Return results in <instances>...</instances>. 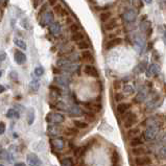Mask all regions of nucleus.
<instances>
[{"label": "nucleus", "mask_w": 166, "mask_h": 166, "mask_svg": "<svg viewBox=\"0 0 166 166\" xmlns=\"http://www.w3.org/2000/svg\"><path fill=\"white\" fill-rule=\"evenodd\" d=\"M46 121L47 122H53L55 124H60L65 121L64 115H62L61 113H48L46 115Z\"/></svg>", "instance_id": "1"}, {"label": "nucleus", "mask_w": 166, "mask_h": 166, "mask_svg": "<svg viewBox=\"0 0 166 166\" xmlns=\"http://www.w3.org/2000/svg\"><path fill=\"white\" fill-rule=\"evenodd\" d=\"M158 131H159V128H158L156 124L148 125V126H147V128H146V131L144 132V138H145L146 140H148V141L154 140V139L157 137Z\"/></svg>", "instance_id": "2"}, {"label": "nucleus", "mask_w": 166, "mask_h": 166, "mask_svg": "<svg viewBox=\"0 0 166 166\" xmlns=\"http://www.w3.org/2000/svg\"><path fill=\"white\" fill-rule=\"evenodd\" d=\"M52 22H54V16L53 13L50 12V10H47L46 13H44L43 16H42L40 23L42 26H47V25H50Z\"/></svg>", "instance_id": "3"}, {"label": "nucleus", "mask_w": 166, "mask_h": 166, "mask_svg": "<svg viewBox=\"0 0 166 166\" xmlns=\"http://www.w3.org/2000/svg\"><path fill=\"white\" fill-rule=\"evenodd\" d=\"M136 18H137V12L133 9L125 10L122 15V19L125 23H133L136 20Z\"/></svg>", "instance_id": "4"}, {"label": "nucleus", "mask_w": 166, "mask_h": 166, "mask_svg": "<svg viewBox=\"0 0 166 166\" xmlns=\"http://www.w3.org/2000/svg\"><path fill=\"white\" fill-rule=\"evenodd\" d=\"M137 121H138V119H137V116L135 114H133V113H128L124 118V128H132Z\"/></svg>", "instance_id": "5"}, {"label": "nucleus", "mask_w": 166, "mask_h": 166, "mask_svg": "<svg viewBox=\"0 0 166 166\" xmlns=\"http://www.w3.org/2000/svg\"><path fill=\"white\" fill-rule=\"evenodd\" d=\"M48 30H49L50 35L57 37L61 35V33H62V26H61L59 22H52L51 24L48 26Z\"/></svg>", "instance_id": "6"}, {"label": "nucleus", "mask_w": 166, "mask_h": 166, "mask_svg": "<svg viewBox=\"0 0 166 166\" xmlns=\"http://www.w3.org/2000/svg\"><path fill=\"white\" fill-rule=\"evenodd\" d=\"M27 163L30 166H40L42 164L39 157L34 152H30V154L27 155Z\"/></svg>", "instance_id": "7"}, {"label": "nucleus", "mask_w": 166, "mask_h": 166, "mask_svg": "<svg viewBox=\"0 0 166 166\" xmlns=\"http://www.w3.org/2000/svg\"><path fill=\"white\" fill-rule=\"evenodd\" d=\"M84 72H85V74L91 76V77H98V71L92 65H86L84 68Z\"/></svg>", "instance_id": "8"}, {"label": "nucleus", "mask_w": 166, "mask_h": 166, "mask_svg": "<svg viewBox=\"0 0 166 166\" xmlns=\"http://www.w3.org/2000/svg\"><path fill=\"white\" fill-rule=\"evenodd\" d=\"M14 57H15L16 63H17L18 65H23L26 62V55L20 50H15Z\"/></svg>", "instance_id": "9"}, {"label": "nucleus", "mask_w": 166, "mask_h": 166, "mask_svg": "<svg viewBox=\"0 0 166 166\" xmlns=\"http://www.w3.org/2000/svg\"><path fill=\"white\" fill-rule=\"evenodd\" d=\"M160 71V67L158 66L157 64H151L147 67V69H146V76L147 77H151V76H154V75H156L158 72Z\"/></svg>", "instance_id": "10"}, {"label": "nucleus", "mask_w": 166, "mask_h": 166, "mask_svg": "<svg viewBox=\"0 0 166 166\" xmlns=\"http://www.w3.org/2000/svg\"><path fill=\"white\" fill-rule=\"evenodd\" d=\"M137 166H148L152 163V159L148 157H137L135 160Z\"/></svg>", "instance_id": "11"}, {"label": "nucleus", "mask_w": 166, "mask_h": 166, "mask_svg": "<svg viewBox=\"0 0 166 166\" xmlns=\"http://www.w3.org/2000/svg\"><path fill=\"white\" fill-rule=\"evenodd\" d=\"M121 43H122V39L121 38H114V39H112V40H110L106 44V49L107 50H109V49H112L116 46L120 45Z\"/></svg>", "instance_id": "12"}, {"label": "nucleus", "mask_w": 166, "mask_h": 166, "mask_svg": "<svg viewBox=\"0 0 166 166\" xmlns=\"http://www.w3.org/2000/svg\"><path fill=\"white\" fill-rule=\"evenodd\" d=\"M53 10L59 17H66V16H68L67 10H66L65 7H63L61 4H55L53 7Z\"/></svg>", "instance_id": "13"}, {"label": "nucleus", "mask_w": 166, "mask_h": 166, "mask_svg": "<svg viewBox=\"0 0 166 166\" xmlns=\"http://www.w3.org/2000/svg\"><path fill=\"white\" fill-rule=\"evenodd\" d=\"M54 81L57 85L64 86V87H68L70 84V80L67 76H57V77H54Z\"/></svg>", "instance_id": "14"}, {"label": "nucleus", "mask_w": 166, "mask_h": 166, "mask_svg": "<svg viewBox=\"0 0 166 166\" xmlns=\"http://www.w3.org/2000/svg\"><path fill=\"white\" fill-rule=\"evenodd\" d=\"M52 144H53V146L55 147V149L57 151H63L64 149V145H65V143H64V140H63L62 138H55L53 141H52Z\"/></svg>", "instance_id": "15"}, {"label": "nucleus", "mask_w": 166, "mask_h": 166, "mask_svg": "<svg viewBox=\"0 0 166 166\" xmlns=\"http://www.w3.org/2000/svg\"><path fill=\"white\" fill-rule=\"evenodd\" d=\"M131 105L130 104H126V102H121L117 106V112L119 114H125L128 112V110H130Z\"/></svg>", "instance_id": "16"}, {"label": "nucleus", "mask_w": 166, "mask_h": 166, "mask_svg": "<svg viewBox=\"0 0 166 166\" xmlns=\"http://www.w3.org/2000/svg\"><path fill=\"white\" fill-rule=\"evenodd\" d=\"M117 20L116 19H111L109 20L108 22L105 24V28H106V30L110 31V30H115L116 27H117Z\"/></svg>", "instance_id": "17"}, {"label": "nucleus", "mask_w": 166, "mask_h": 166, "mask_svg": "<svg viewBox=\"0 0 166 166\" xmlns=\"http://www.w3.org/2000/svg\"><path fill=\"white\" fill-rule=\"evenodd\" d=\"M68 113H69L70 116H72V117H75V116H81L83 114V111L81 109H80L78 107H71L69 110H68Z\"/></svg>", "instance_id": "18"}, {"label": "nucleus", "mask_w": 166, "mask_h": 166, "mask_svg": "<svg viewBox=\"0 0 166 166\" xmlns=\"http://www.w3.org/2000/svg\"><path fill=\"white\" fill-rule=\"evenodd\" d=\"M84 38H85V35H84L81 31H77V33L72 34V36H71V41L76 42V43H80L81 41L84 40Z\"/></svg>", "instance_id": "19"}, {"label": "nucleus", "mask_w": 166, "mask_h": 166, "mask_svg": "<svg viewBox=\"0 0 166 166\" xmlns=\"http://www.w3.org/2000/svg\"><path fill=\"white\" fill-rule=\"evenodd\" d=\"M146 152V149L144 147H141V146H137V147H134L132 149V154L135 155V156H138V157H141L143 156L144 154Z\"/></svg>", "instance_id": "20"}, {"label": "nucleus", "mask_w": 166, "mask_h": 166, "mask_svg": "<svg viewBox=\"0 0 166 166\" xmlns=\"http://www.w3.org/2000/svg\"><path fill=\"white\" fill-rule=\"evenodd\" d=\"M143 144V140L139 137H134L133 139H131L130 141V145L132 147H137V146H140Z\"/></svg>", "instance_id": "21"}, {"label": "nucleus", "mask_w": 166, "mask_h": 166, "mask_svg": "<svg viewBox=\"0 0 166 166\" xmlns=\"http://www.w3.org/2000/svg\"><path fill=\"white\" fill-rule=\"evenodd\" d=\"M81 59L84 61H87V62H93V55L89 50H84L81 52Z\"/></svg>", "instance_id": "22"}, {"label": "nucleus", "mask_w": 166, "mask_h": 166, "mask_svg": "<svg viewBox=\"0 0 166 166\" xmlns=\"http://www.w3.org/2000/svg\"><path fill=\"white\" fill-rule=\"evenodd\" d=\"M27 123L30 125H31L34 123V121H35V110L31 108V109H30V111H28V115H27Z\"/></svg>", "instance_id": "23"}, {"label": "nucleus", "mask_w": 166, "mask_h": 166, "mask_svg": "<svg viewBox=\"0 0 166 166\" xmlns=\"http://www.w3.org/2000/svg\"><path fill=\"white\" fill-rule=\"evenodd\" d=\"M135 46L137 47V48H138V50H140V49L143 48L144 41H143V39H142L141 37H139V36L136 37V39H135Z\"/></svg>", "instance_id": "24"}, {"label": "nucleus", "mask_w": 166, "mask_h": 166, "mask_svg": "<svg viewBox=\"0 0 166 166\" xmlns=\"http://www.w3.org/2000/svg\"><path fill=\"white\" fill-rule=\"evenodd\" d=\"M111 16H112V14H111L110 12H104L99 16V19H101V22H108V21L110 20Z\"/></svg>", "instance_id": "25"}, {"label": "nucleus", "mask_w": 166, "mask_h": 166, "mask_svg": "<svg viewBox=\"0 0 166 166\" xmlns=\"http://www.w3.org/2000/svg\"><path fill=\"white\" fill-rule=\"evenodd\" d=\"M74 125L76 126L77 128H81V130H85V128H88V123L87 122H84V121H81V120H74Z\"/></svg>", "instance_id": "26"}, {"label": "nucleus", "mask_w": 166, "mask_h": 166, "mask_svg": "<svg viewBox=\"0 0 166 166\" xmlns=\"http://www.w3.org/2000/svg\"><path fill=\"white\" fill-rule=\"evenodd\" d=\"M7 118H19V113L17 112V110L15 109H10L6 113Z\"/></svg>", "instance_id": "27"}, {"label": "nucleus", "mask_w": 166, "mask_h": 166, "mask_svg": "<svg viewBox=\"0 0 166 166\" xmlns=\"http://www.w3.org/2000/svg\"><path fill=\"white\" fill-rule=\"evenodd\" d=\"M14 42H15L16 45L19 47V48L23 49V50H25V49L27 48V46H26V43L23 40H21V39H15Z\"/></svg>", "instance_id": "28"}, {"label": "nucleus", "mask_w": 166, "mask_h": 166, "mask_svg": "<svg viewBox=\"0 0 166 166\" xmlns=\"http://www.w3.org/2000/svg\"><path fill=\"white\" fill-rule=\"evenodd\" d=\"M62 166H73V160L71 158H64V159L61 161Z\"/></svg>", "instance_id": "29"}, {"label": "nucleus", "mask_w": 166, "mask_h": 166, "mask_svg": "<svg viewBox=\"0 0 166 166\" xmlns=\"http://www.w3.org/2000/svg\"><path fill=\"white\" fill-rule=\"evenodd\" d=\"M77 47L78 49H81V50H87V49L89 48V43L86 41H81L80 43H77Z\"/></svg>", "instance_id": "30"}, {"label": "nucleus", "mask_w": 166, "mask_h": 166, "mask_svg": "<svg viewBox=\"0 0 166 166\" xmlns=\"http://www.w3.org/2000/svg\"><path fill=\"white\" fill-rule=\"evenodd\" d=\"M48 132L53 136H57L60 134V130H59V126H49Z\"/></svg>", "instance_id": "31"}, {"label": "nucleus", "mask_w": 166, "mask_h": 166, "mask_svg": "<svg viewBox=\"0 0 166 166\" xmlns=\"http://www.w3.org/2000/svg\"><path fill=\"white\" fill-rule=\"evenodd\" d=\"M151 24H152L151 21H143V22L141 23V30L143 31H147L149 28H152Z\"/></svg>", "instance_id": "32"}, {"label": "nucleus", "mask_w": 166, "mask_h": 166, "mask_svg": "<svg viewBox=\"0 0 166 166\" xmlns=\"http://www.w3.org/2000/svg\"><path fill=\"white\" fill-rule=\"evenodd\" d=\"M81 30V25L78 24V23H72V24L70 25V31L71 33H77V31Z\"/></svg>", "instance_id": "33"}, {"label": "nucleus", "mask_w": 166, "mask_h": 166, "mask_svg": "<svg viewBox=\"0 0 166 166\" xmlns=\"http://www.w3.org/2000/svg\"><path fill=\"white\" fill-rule=\"evenodd\" d=\"M145 96H146V94L144 93V92H140L135 98L136 102H141L142 101H144V99H145Z\"/></svg>", "instance_id": "34"}, {"label": "nucleus", "mask_w": 166, "mask_h": 166, "mask_svg": "<svg viewBox=\"0 0 166 166\" xmlns=\"http://www.w3.org/2000/svg\"><path fill=\"white\" fill-rule=\"evenodd\" d=\"M39 87H40V85H39V81L37 80H34L30 83V88H31V90H33V91L36 92L39 89Z\"/></svg>", "instance_id": "35"}, {"label": "nucleus", "mask_w": 166, "mask_h": 166, "mask_svg": "<svg viewBox=\"0 0 166 166\" xmlns=\"http://www.w3.org/2000/svg\"><path fill=\"white\" fill-rule=\"evenodd\" d=\"M139 133H140V131H139V128H131V130L128 132V135L130 136V137H133V136L138 135Z\"/></svg>", "instance_id": "36"}, {"label": "nucleus", "mask_w": 166, "mask_h": 166, "mask_svg": "<svg viewBox=\"0 0 166 166\" xmlns=\"http://www.w3.org/2000/svg\"><path fill=\"white\" fill-rule=\"evenodd\" d=\"M77 130H74V128H67L65 130V134L66 135H69V136H72V135H77Z\"/></svg>", "instance_id": "37"}, {"label": "nucleus", "mask_w": 166, "mask_h": 166, "mask_svg": "<svg viewBox=\"0 0 166 166\" xmlns=\"http://www.w3.org/2000/svg\"><path fill=\"white\" fill-rule=\"evenodd\" d=\"M35 74L37 76H42L44 74V69L43 67H41V66H39V67H37L35 69Z\"/></svg>", "instance_id": "38"}, {"label": "nucleus", "mask_w": 166, "mask_h": 166, "mask_svg": "<svg viewBox=\"0 0 166 166\" xmlns=\"http://www.w3.org/2000/svg\"><path fill=\"white\" fill-rule=\"evenodd\" d=\"M159 157H160V158H163V159H165V158H166V145L162 146L161 148H160V151H159Z\"/></svg>", "instance_id": "39"}, {"label": "nucleus", "mask_w": 166, "mask_h": 166, "mask_svg": "<svg viewBox=\"0 0 166 166\" xmlns=\"http://www.w3.org/2000/svg\"><path fill=\"white\" fill-rule=\"evenodd\" d=\"M47 7H48V5H47V3H44L43 5H42L41 9L39 10L38 16H41V15H43L44 13H46V12H47Z\"/></svg>", "instance_id": "40"}, {"label": "nucleus", "mask_w": 166, "mask_h": 166, "mask_svg": "<svg viewBox=\"0 0 166 166\" xmlns=\"http://www.w3.org/2000/svg\"><path fill=\"white\" fill-rule=\"evenodd\" d=\"M123 98H124V96H123L122 93H116V94H115V101H117V102L122 101Z\"/></svg>", "instance_id": "41"}, {"label": "nucleus", "mask_w": 166, "mask_h": 166, "mask_svg": "<svg viewBox=\"0 0 166 166\" xmlns=\"http://www.w3.org/2000/svg\"><path fill=\"white\" fill-rule=\"evenodd\" d=\"M50 90L51 91H53L54 93L57 92V94H62V89L59 88V87H57V86H50Z\"/></svg>", "instance_id": "42"}, {"label": "nucleus", "mask_w": 166, "mask_h": 166, "mask_svg": "<svg viewBox=\"0 0 166 166\" xmlns=\"http://www.w3.org/2000/svg\"><path fill=\"white\" fill-rule=\"evenodd\" d=\"M123 89H124V91L126 92V93H128V94H132V93H133V92H134V89L132 88V87H131L130 85H125V86H124V88H123Z\"/></svg>", "instance_id": "43"}, {"label": "nucleus", "mask_w": 166, "mask_h": 166, "mask_svg": "<svg viewBox=\"0 0 166 166\" xmlns=\"http://www.w3.org/2000/svg\"><path fill=\"white\" fill-rule=\"evenodd\" d=\"M145 65H146V62H143V63H141V64L138 66L139 72H143V71H145Z\"/></svg>", "instance_id": "44"}, {"label": "nucleus", "mask_w": 166, "mask_h": 166, "mask_svg": "<svg viewBox=\"0 0 166 166\" xmlns=\"http://www.w3.org/2000/svg\"><path fill=\"white\" fill-rule=\"evenodd\" d=\"M5 132V124L3 122H0V135H2Z\"/></svg>", "instance_id": "45"}, {"label": "nucleus", "mask_w": 166, "mask_h": 166, "mask_svg": "<svg viewBox=\"0 0 166 166\" xmlns=\"http://www.w3.org/2000/svg\"><path fill=\"white\" fill-rule=\"evenodd\" d=\"M10 80H17V72H15V71L10 72Z\"/></svg>", "instance_id": "46"}, {"label": "nucleus", "mask_w": 166, "mask_h": 166, "mask_svg": "<svg viewBox=\"0 0 166 166\" xmlns=\"http://www.w3.org/2000/svg\"><path fill=\"white\" fill-rule=\"evenodd\" d=\"M42 2V0H34V7L37 9V7L39 6V4H40Z\"/></svg>", "instance_id": "47"}, {"label": "nucleus", "mask_w": 166, "mask_h": 166, "mask_svg": "<svg viewBox=\"0 0 166 166\" xmlns=\"http://www.w3.org/2000/svg\"><path fill=\"white\" fill-rule=\"evenodd\" d=\"M57 0H48V4L49 5H52V6H54L55 4H57Z\"/></svg>", "instance_id": "48"}, {"label": "nucleus", "mask_w": 166, "mask_h": 166, "mask_svg": "<svg viewBox=\"0 0 166 166\" xmlns=\"http://www.w3.org/2000/svg\"><path fill=\"white\" fill-rule=\"evenodd\" d=\"M5 57H6V54H5V53H0V61H4Z\"/></svg>", "instance_id": "49"}, {"label": "nucleus", "mask_w": 166, "mask_h": 166, "mask_svg": "<svg viewBox=\"0 0 166 166\" xmlns=\"http://www.w3.org/2000/svg\"><path fill=\"white\" fill-rule=\"evenodd\" d=\"M52 72H53L54 74H55V73H57V74H59V73L61 72V71H60L59 69H57V68H53V69H52Z\"/></svg>", "instance_id": "50"}, {"label": "nucleus", "mask_w": 166, "mask_h": 166, "mask_svg": "<svg viewBox=\"0 0 166 166\" xmlns=\"http://www.w3.org/2000/svg\"><path fill=\"white\" fill-rule=\"evenodd\" d=\"M114 87H115V89H118V88H119V81H115V83H114Z\"/></svg>", "instance_id": "51"}, {"label": "nucleus", "mask_w": 166, "mask_h": 166, "mask_svg": "<svg viewBox=\"0 0 166 166\" xmlns=\"http://www.w3.org/2000/svg\"><path fill=\"white\" fill-rule=\"evenodd\" d=\"M4 90H5V88H4V87L2 86V85H0V94H1V93H3V92H4Z\"/></svg>", "instance_id": "52"}, {"label": "nucleus", "mask_w": 166, "mask_h": 166, "mask_svg": "<svg viewBox=\"0 0 166 166\" xmlns=\"http://www.w3.org/2000/svg\"><path fill=\"white\" fill-rule=\"evenodd\" d=\"M15 166H26L24 163H22V162H19V163H16Z\"/></svg>", "instance_id": "53"}, {"label": "nucleus", "mask_w": 166, "mask_h": 166, "mask_svg": "<svg viewBox=\"0 0 166 166\" xmlns=\"http://www.w3.org/2000/svg\"><path fill=\"white\" fill-rule=\"evenodd\" d=\"M143 1L145 2V3L149 4V3H152V0H143Z\"/></svg>", "instance_id": "54"}, {"label": "nucleus", "mask_w": 166, "mask_h": 166, "mask_svg": "<svg viewBox=\"0 0 166 166\" xmlns=\"http://www.w3.org/2000/svg\"><path fill=\"white\" fill-rule=\"evenodd\" d=\"M163 141H164V142H165V143H166V133H165V135H164V137H163Z\"/></svg>", "instance_id": "55"}, {"label": "nucleus", "mask_w": 166, "mask_h": 166, "mask_svg": "<svg viewBox=\"0 0 166 166\" xmlns=\"http://www.w3.org/2000/svg\"><path fill=\"white\" fill-rule=\"evenodd\" d=\"M2 152H3V151H2V149L0 148V157H1V154H2Z\"/></svg>", "instance_id": "56"}, {"label": "nucleus", "mask_w": 166, "mask_h": 166, "mask_svg": "<svg viewBox=\"0 0 166 166\" xmlns=\"http://www.w3.org/2000/svg\"><path fill=\"white\" fill-rule=\"evenodd\" d=\"M164 40H165V43H166V34H165V36H164Z\"/></svg>", "instance_id": "57"}, {"label": "nucleus", "mask_w": 166, "mask_h": 166, "mask_svg": "<svg viewBox=\"0 0 166 166\" xmlns=\"http://www.w3.org/2000/svg\"><path fill=\"white\" fill-rule=\"evenodd\" d=\"M1 75H2V72H1V71H0V77H1Z\"/></svg>", "instance_id": "58"}, {"label": "nucleus", "mask_w": 166, "mask_h": 166, "mask_svg": "<svg viewBox=\"0 0 166 166\" xmlns=\"http://www.w3.org/2000/svg\"><path fill=\"white\" fill-rule=\"evenodd\" d=\"M0 166H4V165H2V164H0Z\"/></svg>", "instance_id": "59"}]
</instances>
